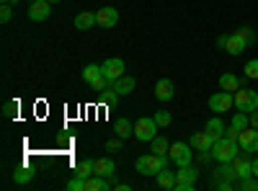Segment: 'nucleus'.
Returning <instances> with one entry per match:
<instances>
[{
  "label": "nucleus",
  "mask_w": 258,
  "mask_h": 191,
  "mask_svg": "<svg viewBox=\"0 0 258 191\" xmlns=\"http://www.w3.org/2000/svg\"><path fill=\"white\" fill-rule=\"evenodd\" d=\"M3 3H11V6H18V0H3Z\"/></svg>",
  "instance_id": "40"
},
{
  "label": "nucleus",
  "mask_w": 258,
  "mask_h": 191,
  "mask_svg": "<svg viewBox=\"0 0 258 191\" xmlns=\"http://www.w3.org/2000/svg\"><path fill=\"white\" fill-rule=\"evenodd\" d=\"M176 96V86H173V80H168V78H160L155 83V98L158 101H170Z\"/></svg>",
  "instance_id": "14"
},
{
  "label": "nucleus",
  "mask_w": 258,
  "mask_h": 191,
  "mask_svg": "<svg viewBox=\"0 0 258 191\" xmlns=\"http://www.w3.org/2000/svg\"><path fill=\"white\" fill-rule=\"evenodd\" d=\"M114 130H116V137L126 140V137H132V135H135V124L129 121V119H116Z\"/></svg>",
  "instance_id": "23"
},
{
  "label": "nucleus",
  "mask_w": 258,
  "mask_h": 191,
  "mask_svg": "<svg viewBox=\"0 0 258 191\" xmlns=\"http://www.w3.org/2000/svg\"><path fill=\"white\" fill-rule=\"evenodd\" d=\"M240 188H243V191H258V176L240 178Z\"/></svg>",
  "instance_id": "30"
},
{
  "label": "nucleus",
  "mask_w": 258,
  "mask_h": 191,
  "mask_svg": "<svg viewBox=\"0 0 258 191\" xmlns=\"http://www.w3.org/2000/svg\"><path fill=\"white\" fill-rule=\"evenodd\" d=\"M220 88L235 93V91H240V88H243V80L235 75V73H225V75H220Z\"/></svg>",
  "instance_id": "19"
},
{
  "label": "nucleus",
  "mask_w": 258,
  "mask_h": 191,
  "mask_svg": "<svg viewBox=\"0 0 258 191\" xmlns=\"http://www.w3.org/2000/svg\"><path fill=\"white\" fill-rule=\"evenodd\" d=\"M16 114H18V101H6L3 103V116L6 119H16Z\"/></svg>",
  "instance_id": "29"
},
{
  "label": "nucleus",
  "mask_w": 258,
  "mask_h": 191,
  "mask_svg": "<svg viewBox=\"0 0 258 191\" xmlns=\"http://www.w3.org/2000/svg\"><path fill=\"white\" fill-rule=\"evenodd\" d=\"M98 73H101V65H85L80 75H83V80H85V83H91V80H93Z\"/></svg>",
  "instance_id": "28"
},
{
  "label": "nucleus",
  "mask_w": 258,
  "mask_h": 191,
  "mask_svg": "<svg viewBox=\"0 0 258 191\" xmlns=\"http://www.w3.org/2000/svg\"><path fill=\"white\" fill-rule=\"evenodd\" d=\"M158 135V121L153 119V116H142V119H137L135 121V137L137 140H142V142H150V140H153Z\"/></svg>",
  "instance_id": "7"
},
{
  "label": "nucleus",
  "mask_w": 258,
  "mask_h": 191,
  "mask_svg": "<svg viewBox=\"0 0 258 191\" xmlns=\"http://www.w3.org/2000/svg\"><path fill=\"white\" fill-rule=\"evenodd\" d=\"M199 178V168L194 165H181L178 173H176V191H194Z\"/></svg>",
  "instance_id": "5"
},
{
  "label": "nucleus",
  "mask_w": 258,
  "mask_h": 191,
  "mask_svg": "<svg viewBox=\"0 0 258 191\" xmlns=\"http://www.w3.org/2000/svg\"><path fill=\"white\" fill-rule=\"evenodd\" d=\"M101 70H103V75L109 78V80H119V78L124 75L126 65H124V59H119V57H111V59H106L103 65H101Z\"/></svg>",
  "instance_id": "9"
},
{
  "label": "nucleus",
  "mask_w": 258,
  "mask_h": 191,
  "mask_svg": "<svg viewBox=\"0 0 258 191\" xmlns=\"http://www.w3.org/2000/svg\"><path fill=\"white\" fill-rule=\"evenodd\" d=\"M238 155H240V142H235V140L220 137L217 142L212 145V158L217 163H232Z\"/></svg>",
  "instance_id": "2"
},
{
  "label": "nucleus",
  "mask_w": 258,
  "mask_h": 191,
  "mask_svg": "<svg viewBox=\"0 0 258 191\" xmlns=\"http://www.w3.org/2000/svg\"><path fill=\"white\" fill-rule=\"evenodd\" d=\"M29 3H36V0H29Z\"/></svg>",
  "instance_id": "42"
},
{
  "label": "nucleus",
  "mask_w": 258,
  "mask_h": 191,
  "mask_svg": "<svg viewBox=\"0 0 258 191\" xmlns=\"http://www.w3.org/2000/svg\"><path fill=\"white\" fill-rule=\"evenodd\" d=\"M240 150L243 153H258V130L255 126H245L240 132Z\"/></svg>",
  "instance_id": "8"
},
{
  "label": "nucleus",
  "mask_w": 258,
  "mask_h": 191,
  "mask_svg": "<svg viewBox=\"0 0 258 191\" xmlns=\"http://www.w3.org/2000/svg\"><path fill=\"white\" fill-rule=\"evenodd\" d=\"M153 119L158 121V126H168L170 121H173V116H170V111H158V114H155Z\"/></svg>",
  "instance_id": "34"
},
{
  "label": "nucleus",
  "mask_w": 258,
  "mask_h": 191,
  "mask_svg": "<svg viewBox=\"0 0 258 191\" xmlns=\"http://www.w3.org/2000/svg\"><path fill=\"white\" fill-rule=\"evenodd\" d=\"M109 86H111L119 96H126V93L135 91V78H132V75H121L119 80H109Z\"/></svg>",
  "instance_id": "17"
},
{
  "label": "nucleus",
  "mask_w": 258,
  "mask_h": 191,
  "mask_svg": "<svg viewBox=\"0 0 258 191\" xmlns=\"http://www.w3.org/2000/svg\"><path fill=\"white\" fill-rule=\"evenodd\" d=\"M150 147H153L155 155H165V153L170 150V142H168L165 137H158V135H155L153 140H150Z\"/></svg>",
  "instance_id": "25"
},
{
  "label": "nucleus",
  "mask_w": 258,
  "mask_h": 191,
  "mask_svg": "<svg viewBox=\"0 0 258 191\" xmlns=\"http://www.w3.org/2000/svg\"><path fill=\"white\" fill-rule=\"evenodd\" d=\"M168 163H173V160H170V155H155V153H150V155L137 158L135 168H137L140 176H158L163 168H168Z\"/></svg>",
  "instance_id": "1"
},
{
  "label": "nucleus",
  "mask_w": 258,
  "mask_h": 191,
  "mask_svg": "<svg viewBox=\"0 0 258 191\" xmlns=\"http://www.w3.org/2000/svg\"><path fill=\"white\" fill-rule=\"evenodd\" d=\"M93 173H96V176H103V178H114L116 163H114L111 158H98V160L93 163Z\"/></svg>",
  "instance_id": "15"
},
{
  "label": "nucleus",
  "mask_w": 258,
  "mask_h": 191,
  "mask_svg": "<svg viewBox=\"0 0 258 191\" xmlns=\"http://www.w3.org/2000/svg\"><path fill=\"white\" fill-rule=\"evenodd\" d=\"M207 106H209V111H214V114H225V111H230L232 106H235V93H230V91H217V93L209 96Z\"/></svg>",
  "instance_id": "3"
},
{
  "label": "nucleus",
  "mask_w": 258,
  "mask_h": 191,
  "mask_svg": "<svg viewBox=\"0 0 258 191\" xmlns=\"http://www.w3.org/2000/svg\"><path fill=\"white\" fill-rule=\"evenodd\" d=\"M245 78H258V59H250V62H245Z\"/></svg>",
  "instance_id": "35"
},
{
  "label": "nucleus",
  "mask_w": 258,
  "mask_h": 191,
  "mask_svg": "<svg viewBox=\"0 0 258 191\" xmlns=\"http://www.w3.org/2000/svg\"><path fill=\"white\" fill-rule=\"evenodd\" d=\"M96 24H98V18H96V13H91V11H83V13L75 16V29H78V31H88V29H93Z\"/></svg>",
  "instance_id": "18"
},
{
  "label": "nucleus",
  "mask_w": 258,
  "mask_h": 191,
  "mask_svg": "<svg viewBox=\"0 0 258 191\" xmlns=\"http://www.w3.org/2000/svg\"><path fill=\"white\" fill-rule=\"evenodd\" d=\"M34 178H36V173L31 171L29 165H21V168H16V171H13V181H16L18 186H26V183H31Z\"/></svg>",
  "instance_id": "20"
},
{
  "label": "nucleus",
  "mask_w": 258,
  "mask_h": 191,
  "mask_svg": "<svg viewBox=\"0 0 258 191\" xmlns=\"http://www.w3.org/2000/svg\"><path fill=\"white\" fill-rule=\"evenodd\" d=\"M188 142H191V147H194V150L199 153V150H212V145L217 142V140H214V137H212V135L204 130V132H194Z\"/></svg>",
  "instance_id": "13"
},
{
  "label": "nucleus",
  "mask_w": 258,
  "mask_h": 191,
  "mask_svg": "<svg viewBox=\"0 0 258 191\" xmlns=\"http://www.w3.org/2000/svg\"><path fill=\"white\" fill-rule=\"evenodd\" d=\"M204 130H207V132H209L214 140H220V137L225 135V130H227V126H225V121H222L220 116H212V119L204 124Z\"/></svg>",
  "instance_id": "21"
},
{
  "label": "nucleus",
  "mask_w": 258,
  "mask_h": 191,
  "mask_svg": "<svg viewBox=\"0 0 258 191\" xmlns=\"http://www.w3.org/2000/svg\"><path fill=\"white\" fill-rule=\"evenodd\" d=\"M253 176H258V158H253Z\"/></svg>",
  "instance_id": "39"
},
{
  "label": "nucleus",
  "mask_w": 258,
  "mask_h": 191,
  "mask_svg": "<svg viewBox=\"0 0 258 191\" xmlns=\"http://www.w3.org/2000/svg\"><path fill=\"white\" fill-rule=\"evenodd\" d=\"M155 178H158V186L165 188V191H173V188H176V173H170L168 168H163Z\"/></svg>",
  "instance_id": "22"
},
{
  "label": "nucleus",
  "mask_w": 258,
  "mask_h": 191,
  "mask_svg": "<svg viewBox=\"0 0 258 191\" xmlns=\"http://www.w3.org/2000/svg\"><path fill=\"white\" fill-rule=\"evenodd\" d=\"M168 155H170V160H173L178 168L181 165H191L194 147H191V142H173V145H170V150H168Z\"/></svg>",
  "instance_id": "6"
},
{
  "label": "nucleus",
  "mask_w": 258,
  "mask_h": 191,
  "mask_svg": "<svg viewBox=\"0 0 258 191\" xmlns=\"http://www.w3.org/2000/svg\"><path fill=\"white\" fill-rule=\"evenodd\" d=\"M250 126H255V130H258V109L250 111Z\"/></svg>",
  "instance_id": "38"
},
{
  "label": "nucleus",
  "mask_w": 258,
  "mask_h": 191,
  "mask_svg": "<svg viewBox=\"0 0 258 191\" xmlns=\"http://www.w3.org/2000/svg\"><path fill=\"white\" fill-rule=\"evenodd\" d=\"M93 163H96V160H91V158L80 160L78 168H75V176H80V178H91V176H93Z\"/></svg>",
  "instance_id": "24"
},
{
  "label": "nucleus",
  "mask_w": 258,
  "mask_h": 191,
  "mask_svg": "<svg viewBox=\"0 0 258 191\" xmlns=\"http://www.w3.org/2000/svg\"><path fill=\"white\" fill-rule=\"evenodd\" d=\"M96 18H98V26L101 29H114L119 24V11L111 8V6H106V8H98Z\"/></svg>",
  "instance_id": "10"
},
{
  "label": "nucleus",
  "mask_w": 258,
  "mask_h": 191,
  "mask_svg": "<svg viewBox=\"0 0 258 191\" xmlns=\"http://www.w3.org/2000/svg\"><path fill=\"white\" fill-rule=\"evenodd\" d=\"M11 18H13V6L3 3V6H0V24H8Z\"/></svg>",
  "instance_id": "31"
},
{
  "label": "nucleus",
  "mask_w": 258,
  "mask_h": 191,
  "mask_svg": "<svg viewBox=\"0 0 258 191\" xmlns=\"http://www.w3.org/2000/svg\"><path fill=\"white\" fill-rule=\"evenodd\" d=\"M235 34H238V36H240V39L245 41V44H248V47H250V44H253V41H255V31H253L250 26H243V29H238V31H235Z\"/></svg>",
  "instance_id": "27"
},
{
  "label": "nucleus",
  "mask_w": 258,
  "mask_h": 191,
  "mask_svg": "<svg viewBox=\"0 0 258 191\" xmlns=\"http://www.w3.org/2000/svg\"><path fill=\"white\" fill-rule=\"evenodd\" d=\"M121 137H116V140H109V142H106V150H109V153H114V150H119V147H121Z\"/></svg>",
  "instance_id": "37"
},
{
  "label": "nucleus",
  "mask_w": 258,
  "mask_h": 191,
  "mask_svg": "<svg viewBox=\"0 0 258 191\" xmlns=\"http://www.w3.org/2000/svg\"><path fill=\"white\" fill-rule=\"evenodd\" d=\"M230 124L235 126V130H240V132H243L245 126H250V116H248L245 111H235V114H232V121H230Z\"/></svg>",
  "instance_id": "26"
},
{
  "label": "nucleus",
  "mask_w": 258,
  "mask_h": 191,
  "mask_svg": "<svg viewBox=\"0 0 258 191\" xmlns=\"http://www.w3.org/2000/svg\"><path fill=\"white\" fill-rule=\"evenodd\" d=\"M235 109L238 111H255L258 109V91L253 88H240V91H235Z\"/></svg>",
  "instance_id": "4"
},
{
  "label": "nucleus",
  "mask_w": 258,
  "mask_h": 191,
  "mask_svg": "<svg viewBox=\"0 0 258 191\" xmlns=\"http://www.w3.org/2000/svg\"><path fill=\"white\" fill-rule=\"evenodd\" d=\"M52 16V3L49 0H36V3H31L29 8V18L31 21H47Z\"/></svg>",
  "instance_id": "12"
},
{
  "label": "nucleus",
  "mask_w": 258,
  "mask_h": 191,
  "mask_svg": "<svg viewBox=\"0 0 258 191\" xmlns=\"http://www.w3.org/2000/svg\"><path fill=\"white\" fill-rule=\"evenodd\" d=\"M232 165H235V173H238V178H248V176H253V158H248V155H238L232 160Z\"/></svg>",
  "instance_id": "16"
},
{
  "label": "nucleus",
  "mask_w": 258,
  "mask_h": 191,
  "mask_svg": "<svg viewBox=\"0 0 258 191\" xmlns=\"http://www.w3.org/2000/svg\"><path fill=\"white\" fill-rule=\"evenodd\" d=\"M49 3H59V0H49Z\"/></svg>",
  "instance_id": "41"
},
{
  "label": "nucleus",
  "mask_w": 258,
  "mask_h": 191,
  "mask_svg": "<svg viewBox=\"0 0 258 191\" xmlns=\"http://www.w3.org/2000/svg\"><path fill=\"white\" fill-rule=\"evenodd\" d=\"M230 57H240L245 49H248V44L238 36V34H225V47H222Z\"/></svg>",
  "instance_id": "11"
},
{
  "label": "nucleus",
  "mask_w": 258,
  "mask_h": 191,
  "mask_svg": "<svg viewBox=\"0 0 258 191\" xmlns=\"http://www.w3.org/2000/svg\"><path fill=\"white\" fill-rule=\"evenodd\" d=\"M222 137H227V140H235V142H238V140H240V130H235V126L230 124L227 130H225V135H222Z\"/></svg>",
  "instance_id": "36"
},
{
  "label": "nucleus",
  "mask_w": 258,
  "mask_h": 191,
  "mask_svg": "<svg viewBox=\"0 0 258 191\" xmlns=\"http://www.w3.org/2000/svg\"><path fill=\"white\" fill-rule=\"evenodd\" d=\"M68 191H85V178H80V176H75L73 181H68V186H64Z\"/></svg>",
  "instance_id": "33"
},
{
  "label": "nucleus",
  "mask_w": 258,
  "mask_h": 191,
  "mask_svg": "<svg viewBox=\"0 0 258 191\" xmlns=\"http://www.w3.org/2000/svg\"><path fill=\"white\" fill-rule=\"evenodd\" d=\"M116 98H119V93H116L114 88H109V86L103 88V93H101V101H103V103H116Z\"/></svg>",
  "instance_id": "32"
}]
</instances>
